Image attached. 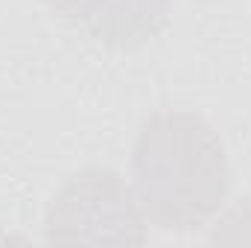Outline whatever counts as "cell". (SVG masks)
Masks as SVG:
<instances>
[{
  "label": "cell",
  "mask_w": 251,
  "mask_h": 248,
  "mask_svg": "<svg viewBox=\"0 0 251 248\" xmlns=\"http://www.w3.org/2000/svg\"><path fill=\"white\" fill-rule=\"evenodd\" d=\"M134 198L164 231H193L213 219L228 196L231 167L213 125L196 111L149 114L131 149Z\"/></svg>",
  "instance_id": "obj_1"
},
{
  "label": "cell",
  "mask_w": 251,
  "mask_h": 248,
  "mask_svg": "<svg viewBox=\"0 0 251 248\" xmlns=\"http://www.w3.org/2000/svg\"><path fill=\"white\" fill-rule=\"evenodd\" d=\"M143 210L111 170H82L56 193L44 228L50 243L143 246Z\"/></svg>",
  "instance_id": "obj_2"
},
{
  "label": "cell",
  "mask_w": 251,
  "mask_h": 248,
  "mask_svg": "<svg viewBox=\"0 0 251 248\" xmlns=\"http://www.w3.org/2000/svg\"><path fill=\"white\" fill-rule=\"evenodd\" d=\"M50 9L88 38L134 50L155 38L167 21L173 0H47Z\"/></svg>",
  "instance_id": "obj_3"
}]
</instances>
